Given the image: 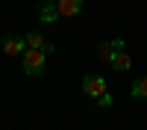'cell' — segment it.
<instances>
[{"mask_svg":"<svg viewBox=\"0 0 147 130\" xmlns=\"http://www.w3.org/2000/svg\"><path fill=\"white\" fill-rule=\"evenodd\" d=\"M118 50H127L124 39H112V42H100V47H97V53H100V59H106V62H112V56Z\"/></svg>","mask_w":147,"mask_h":130,"instance_id":"cell-4","label":"cell"},{"mask_svg":"<svg viewBox=\"0 0 147 130\" xmlns=\"http://www.w3.org/2000/svg\"><path fill=\"white\" fill-rule=\"evenodd\" d=\"M97 103H100V106H112V95H109V92H103L100 98H97Z\"/></svg>","mask_w":147,"mask_h":130,"instance_id":"cell-10","label":"cell"},{"mask_svg":"<svg viewBox=\"0 0 147 130\" xmlns=\"http://www.w3.org/2000/svg\"><path fill=\"white\" fill-rule=\"evenodd\" d=\"M82 92L88 95V98H100V95L106 92V80L100 74H85L82 77Z\"/></svg>","mask_w":147,"mask_h":130,"instance_id":"cell-2","label":"cell"},{"mask_svg":"<svg viewBox=\"0 0 147 130\" xmlns=\"http://www.w3.org/2000/svg\"><path fill=\"white\" fill-rule=\"evenodd\" d=\"M132 98L147 101V77H138L136 83H132Z\"/></svg>","mask_w":147,"mask_h":130,"instance_id":"cell-9","label":"cell"},{"mask_svg":"<svg viewBox=\"0 0 147 130\" xmlns=\"http://www.w3.org/2000/svg\"><path fill=\"white\" fill-rule=\"evenodd\" d=\"M109 65H112L115 71H129V68H132V56H129L127 50H118V53L112 56V62H109Z\"/></svg>","mask_w":147,"mask_h":130,"instance_id":"cell-8","label":"cell"},{"mask_svg":"<svg viewBox=\"0 0 147 130\" xmlns=\"http://www.w3.org/2000/svg\"><path fill=\"white\" fill-rule=\"evenodd\" d=\"M44 50H32V47H27V50L21 53V68H24V74L27 77H35V74H41L44 71Z\"/></svg>","mask_w":147,"mask_h":130,"instance_id":"cell-1","label":"cell"},{"mask_svg":"<svg viewBox=\"0 0 147 130\" xmlns=\"http://www.w3.org/2000/svg\"><path fill=\"white\" fill-rule=\"evenodd\" d=\"M59 18H62V15H59V9H56L53 0H50V3H44V6L38 9V21H41V24H56Z\"/></svg>","mask_w":147,"mask_h":130,"instance_id":"cell-7","label":"cell"},{"mask_svg":"<svg viewBox=\"0 0 147 130\" xmlns=\"http://www.w3.org/2000/svg\"><path fill=\"white\" fill-rule=\"evenodd\" d=\"M82 3L85 0H56V9H59L62 18H74V15L82 12Z\"/></svg>","mask_w":147,"mask_h":130,"instance_id":"cell-5","label":"cell"},{"mask_svg":"<svg viewBox=\"0 0 147 130\" xmlns=\"http://www.w3.org/2000/svg\"><path fill=\"white\" fill-rule=\"evenodd\" d=\"M27 50V39L24 35H6L3 39V53L6 56H21Z\"/></svg>","mask_w":147,"mask_h":130,"instance_id":"cell-3","label":"cell"},{"mask_svg":"<svg viewBox=\"0 0 147 130\" xmlns=\"http://www.w3.org/2000/svg\"><path fill=\"white\" fill-rule=\"evenodd\" d=\"M24 39H27V47H32V50L53 53V44H50V42H44V35H41V33H30V35H24Z\"/></svg>","mask_w":147,"mask_h":130,"instance_id":"cell-6","label":"cell"}]
</instances>
